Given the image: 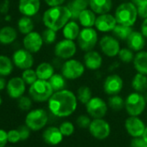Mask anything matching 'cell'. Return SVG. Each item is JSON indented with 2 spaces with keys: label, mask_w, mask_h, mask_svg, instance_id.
Here are the masks:
<instances>
[{
  "label": "cell",
  "mask_w": 147,
  "mask_h": 147,
  "mask_svg": "<svg viewBox=\"0 0 147 147\" xmlns=\"http://www.w3.org/2000/svg\"><path fill=\"white\" fill-rule=\"evenodd\" d=\"M21 77L23 78V80L24 81L26 85H29V86H30L31 84H33L35 82H36L38 80L36 72L32 67L24 69L22 73Z\"/></svg>",
  "instance_id": "obj_38"
},
{
  "label": "cell",
  "mask_w": 147,
  "mask_h": 147,
  "mask_svg": "<svg viewBox=\"0 0 147 147\" xmlns=\"http://www.w3.org/2000/svg\"><path fill=\"white\" fill-rule=\"evenodd\" d=\"M18 38V31L12 26H4L0 29V44L10 45Z\"/></svg>",
  "instance_id": "obj_25"
},
{
  "label": "cell",
  "mask_w": 147,
  "mask_h": 147,
  "mask_svg": "<svg viewBox=\"0 0 147 147\" xmlns=\"http://www.w3.org/2000/svg\"><path fill=\"white\" fill-rule=\"evenodd\" d=\"M131 88L135 92L145 93L147 91V76L137 73L131 80Z\"/></svg>",
  "instance_id": "obj_30"
},
{
  "label": "cell",
  "mask_w": 147,
  "mask_h": 147,
  "mask_svg": "<svg viewBox=\"0 0 147 147\" xmlns=\"http://www.w3.org/2000/svg\"><path fill=\"white\" fill-rule=\"evenodd\" d=\"M54 94V90L49 81L38 79L30 86L29 94L30 98L36 102H45Z\"/></svg>",
  "instance_id": "obj_4"
},
{
  "label": "cell",
  "mask_w": 147,
  "mask_h": 147,
  "mask_svg": "<svg viewBox=\"0 0 147 147\" xmlns=\"http://www.w3.org/2000/svg\"><path fill=\"white\" fill-rule=\"evenodd\" d=\"M6 85H7L6 80L4 78V76H0V91H3L5 88H6Z\"/></svg>",
  "instance_id": "obj_52"
},
{
  "label": "cell",
  "mask_w": 147,
  "mask_h": 147,
  "mask_svg": "<svg viewBox=\"0 0 147 147\" xmlns=\"http://www.w3.org/2000/svg\"><path fill=\"white\" fill-rule=\"evenodd\" d=\"M126 131L132 138L142 137L145 131V125L138 116H130L125 121Z\"/></svg>",
  "instance_id": "obj_18"
},
{
  "label": "cell",
  "mask_w": 147,
  "mask_h": 147,
  "mask_svg": "<svg viewBox=\"0 0 147 147\" xmlns=\"http://www.w3.org/2000/svg\"><path fill=\"white\" fill-rule=\"evenodd\" d=\"M77 52V44L75 41L69 39H62L56 42L54 48L55 55L61 60H68L73 58Z\"/></svg>",
  "instance_id": "obj_9"
},
{
  "label": "cell",
  "mask_w": 147,
  "mask_h": 147,
  "mask_svg": "<svg viewBox=\"0 0 147 147\" xmlns=\"http://www.w3.org/2000/svg\"><path fill=\"white\" fill-rule=\"evenodd\" d=\"M83 63L86 68L95 71L101 67L103 63V57L98 51L93 49L85 52L83 56Z\"/></svg>",
  "instance_id": "obj_20"
},
{
  "label": "cell",
  "mask_w": 147,
  "mask_h": 147,
  "mask_svg": "<svg viewBox=\"0 0 147 147\" xmlns=\"http://www.w3.org/2000/svg\"><path fill=\"white\" fill-rule=\"evenodd\" d=\"M99 42L98 30L90 28H83L81 30L80 35L77 38V45L79 49L84 52L93 50Z\"/></svg>",
  "instance_id": "obj_7"
},
{
  "label": "cell",
  "mask_w": 147,
  "mask_h": 147,
  "mask_svg": "<svg viewBox=\"0 0 147 147\" xmlns=\"http://www.w3.org/2000/svg\"><path fill=\"white\" fill-rule=\"evenodd\" d=\"M99 47L102 54L109 58L118 56L121 49L119 40L111 35L103 36L99 41Z\"/></svg>",
  "instance_id": "obj_10"
},
{
  "label": "cell",
  "mask_w": 147,
  "mask_h": 147,
  "mask_svg": "<svg viewBox=\"0 0 147 147\" xmlns=\"http://www.w3.org/2000/svg\"><path fill=\"white\" fill-rule=\"evenodd\" d=\"M49 84L51 85L54 92L60 91L65 89L67 85V79L61 75V74H54L51 78L49 80Z\"/></svg>",
  "instance_id": "obj_34"
},
{
  "label": "cell",
  "mask_w": 147,
  "mask_h": 147,
  "mask_svg": "<svg viewBox=\"0 0 147 147\" xmlns=\"http://www.w3.org/2000/svg\"><path fill=\"white\" fill-rule=\"evenodd\" d=\"M42 138L44 142L50 145H56L62 141L63 135L56 126H49L43 131Z\"/></svg>",
  "instance_id": "obj_22"
},
{
  "label": "cell",
  "mask_w": 147,
  "mask_h": 147,
  "mask_svg": "<svg viewBox=\"0 0 147 147\" xmlns=\"http://www.w3.org/2000/svg\"><path fill=\"white\" fill-rule=\"evenodd\" d=\"M132 62L137 73L147 76V51L141 50L137 52Z\"/></svg>",
  "instance_id": "obj_27"
},
{
  "label": "cell",
  "mask_w": 147,
  "mask_h": 147,
  "mask_svg": "<svg viewBox=\"0 0 147 147\" xmlns=\"http://www.w3.org/2000/svg\"><path fill=\"white\" fill-rule=\"evenodd\" d=\"M143 138H144V139L147 142V126H146V128H145V131H144V134H143V136H142Z\"/></svg>",
  "instance_id": "obj_53"
},
{
  "label": "cell",
  "mask_w": 147,
  "mask_h": 147,
  "mask_svg": "<svg viewBox=\"0 0 147 147\" xmlns=\"http://www.w3.org/2000/svg\"><path fill=\"white\" fill-rule=\"evenodd\" d=\"M144 98H145V100H146V102H147V91L145 92V94H144Z\"/></svg>",
  "instance_id": "obj_56"
},
{
  "label": "cell",
  "mask_w": 147,
  "mask_h": 147,
  "mask_svg": "<svg viewBox=\"0 0 147 147\" xmlns=\"http://www.w3.org/2000/svg\"><path fill=\"white\" fill-rule=\"evenodd\" d=\"M130 147H147V142L143 137L133 138L131 141Z\"/></svg>",
  "instance_id": "obj_44"
},
{
  "label": "cell",
  "mask_w": 147,
  "mask_h": 147,
  "mask_svg": "<svg viewBox=\"0 0 147 147\" xmlns=\"http://www.w3.org/2000/svg\"><path fill=\"white\" fill-rule=\"evenodd\" d=\"M12 61L14 65L22 70L30 68L34 65V56L33 54L27 49H17L13 55H12Z\"/></svg>",
  "instance_id": "obj_12"
},
{
  "label": "cell",
  "mask_w": 147,
  "mask_h": 147,
  "mask_svg": "<svg viewBox=\"0 0 147 147\" xmlns=\"http://www.w3.org/2000/svg\"><path fill=\"white\" fill-rule=\"evenodd\" d=\"M114 17L119 24L132 27L138 18V7L131 1L121 3L117 6Z\"/></svg>",
  "instance_id": "obj_3"
},
{
  "label": "cell",
  "mask_w": 147,
  "mask_h": 147,
  "mask_svg": "<svg viewBox=\"0 0 147 147\" xmlns=\"http://www.w3.org/2000/svg\"><path fill=\"white\" fill-rule=\"evenodd\" d=\"M126 44L129 49L134 52H139L146 46V38L140 31L133 30L126 40Z\"/></svg>",
  "instance_id": "obj_21"
},
{
  "label": "cell",
  "mask_w": 147,
  "mask_h": 147,
  "mask_svg": "<svg viewBox=\"0 0 147 147\" xmlns=\"http://www.w3.org/2000/svg\"><path fill=\"white\" fill-rule=\"evenodd\" d=\"M85 70L86 67L83 62L71 58L66 60L62 64L61 74L67 81H76L84 75Z\"/></svg>",
  "instance_id": "obj_5"
},
{
  "label": "cell",
  "mask_w": 147,
  "mask_h": 147,
  "mask_svg": "<svg viewBox=\"0 0 147 147\" xmlns=\"http://www.w3.org/2000/svg\"><path fill=\"white\" fill-rule=\"evenodd\" d=\"M67 6L71 12V19L76 21L80 13L89 8V0H70Z\"/></svg>",
  "instance_id": "obj_23"
},
{
  "label": "cell",
  "mask_w": 147,
  "mask_h": 147,
  "mask_svg": "<svg viewBox=\"0 0 147 147\" xmlns=\"http://www.w3.org/2000/svg\"><path fill=\"white\" fill-rule=\"evenodd\" d=\"M146 100L141 93L132 92L125 100V108L130 116H139L146 107Z\"/></svg>",
  "instance_id": "obj_6"
},
{
  "label": "cell",
  "mask_w": 147,
  "mask_h": 147,
  "mask_svg": "<svg viewBox=\"0 0 147 147\" xmlns=\"http://www.w3.org/2000/svg\"><path fill=\"white\" fill-rule=\"evenodd\" d=\"M6 91L11 99L18 100L24 94L26 91V83L22 77H12L7 82Z\"/></svg>",
  "instance_id": "obj_16"
},
{
  "label": "cell",
  "mask_w": 147,
  "mask_h": 147,
  "mask_svg": "<svg viewBox=\"0 0 147 147\" xmlns=\"http://www.w3.org/2000/svg\"><path fill=\"white\" fill-rule=\"evenodd\" d=\"M14 63L12 59L5 55H0V76H8L13 71Z\"/></svg>",
  "instance_id": "obj_31"
},
{
  "label": "cell",
  "mask_w": 147,
  "mask_h": 147,
  "mask_svg": "<svg viewBox=\"0 0 147 147\" xmlns=\"http://www.w3.org/2000/svg\"><path fill=\"white\" fill-rule=\"evenodd\" d=\"M42 36L43 42L45 44L50 45V44H53L54 42H55L56 38H57V31L49 29V28H46L42 31Z\"/></svg>",
  "instance_id": "obj_39"
},
{
  "label": "cell",
  "mask_w": 147,
  "mask_h": 147,
  "mask_svg": "<svg viewBox=\"0 0 147 147\" xmlns=\"http://www.w3.org/2000/svg\"><path fill=\"white\" fill-rule=\"evenodd\" d=\"M131 3H133L137 7L147 5V0H130Z\"/></svg>",
  "instance_id": "obj_51"
},
{
  "label": "cell",
  "mask_w": 147,
  "mask_h": 147,
  "mask_svg": "<svg viewBox=\"0 0 147 147\" xmlns=\"http://www.w3.org/2000/svg\"><path fill=\"white\" fill-rule=\"evenodd\" d=\"M81 32L80 24L76 20H70L62 29V35L64 38L69 40H77Z\"/></svg>",
  "instance_id": "obj_26"
},
{
  "label": "cell",
  "mask_w": 147,
  "mask_h": 147,
  "mask_svg": "<svg viewBox=\"0 0 147 147\" xmlns=\"http://www.w3.org/2000/svg\"><path fill=\"white\" fill-rule=\"evenodd\" d=\"M34 27H35V24L30 17L23 16L22 18H19L18 22V29L19 32L24 36L33 31Z\"/></svg>",
  "instance_id": "obj_32"
},
{
  "label": "cell",
  "mask_w": 147,
  "mask_h": 147,
  "mask_svg": "<svg viewBox=\"0 0 147 147\" xmlns=\"http://www.w3.org/2000/svg\"><path fill=\"white\" fill-rule=\"evenodd\" d=\"M2 102H3V100H2V97L0 96V106L2 105Z\"/></svg>",
  "instance_id": "obj_55"
},
{
  "label": "cell",
  "mask_w": 147,
  "mask_h": 147,
  "mask_svg": "<svg viewBox=\"0 0 147 147\" xmlns=\"http://www.w3.org/2000/svg\"><path fill=\"white\" fill-rule=\"evenodd\" d=\"M123 87L124 81L117 74H111L107 76L103 82V90L109 96L119 94L122 91Z\"/></svg>",
  "instance_id": "obj_14"
},
{
  "label": "cell",
  "mask_w": 147,
  "mask_h": 147,
  "mask_svg": "<svg viewBox=\"0 0 147 147\" xmlns=\"http://www.w3.org/2000/svg\"><path fill=\"white\" fill-rule=\"evenodd\" d=\"M59 129L63 136L68 137V136L72 135L74 133V131H75V125H74L73 123H71L70 121H64L60 125Z\"/></svg>",
  "instance_id": "obj_41"
},
{
  "label": "cell",
  "mask_w": 147,
  "mask_h": 147,
  "mask_svg": "<svg viewBox=\"0 0 147 147\" xmlns=\"http://www.w3.org/2000/svg\"><path fill=\"white\" fill-rule=\"evenodd\" d=\"M7 133H8V141L10 143L16 144L21 140V137H20V134H19V131L18 129L17 130H10L9 131H7Z\"/></svg>",
  "instance_id": "obj_43"
},
{
  "label": "cell",
  "mask_w": 147,
  "mask_h": 147,
  "mask_svg": "<svg viewBox=\"0 0 147 147\" xmlns=\"http://www.w3.org/2000/svg\"><path fill=\"white\" fill-rule=\"evenodd\" d=\"M8 147H12V146H8Z\"/></svg>",
  "instance_id": "obj_57"
},
{
  "label": "cell",
  "mask_w": 147,
  "mask_h": 147,
  "mask_svg": "<svg viewBox=\"0 0 147 147\" xmlns=\"http://www.w3.org/2000/svg\"><path fill=\"white\" fill-rule=\"evenodd\" d=\"M71 20V12L67 5L49 7L42 15V23L46 28L59 31Z\"/></svg>",
  "instance_id": "obj_2"
},
{
  "label": "cell",
  "mask_w": 147,
  "mask_h": 147,
  "mask_svg": "<svg viewBox=\"0 0 147 147\" xmlns=\"http://www.w3.org/2000/svg\"><path fill=\"white\" fill-rule=\"evenodd\" d=\"M41 8V0H19L18 11L23 16L34 17Z\"/></svg>",
  "instance_id": "obj_19"
},
{
  "label": "cell",
  "mask_w": 147,
  "mask_h": 147,
  "mask_svg": "<svg viewBox=\"0 0 147 147\" xmlns=\"http://www.w3.org/2000/svg\"><path fill=\"white\" fill-rule=\"evenodd\" d=\"M5 20L7 21V22H9L10 20H11V17L10 15H5Z\"/></svg>",
  "instance_id": "obj_54"
},
{
  "label": "cell",
  "mask_w": 147,
  "mask_h": 147,
  "mask_svg": "<svg viewBox=\"0 0 147 147\" xmlns=\"http://www.w3.org/2000/svg\"><path fill=\"white\" fill-rule=\"evenodd\" d=\"M36 72L38 79L49 81L51 78V76L55 74V68L51 63L43 61V62H41L36 67Z\"/></svg>",
  "instance_id": "obj_29"
},
{
  "label": "cell",
  "mask_w": 147,
  "mask_h": 147,
  "mask_svg": "<svg viewBox=\"0 0 147 147\" xmlns=\"http://www.w3.org/2000/svg\"><path fill=\"white\" fill-rule=\"evenodd\" d=\"M91 118L89 115L82 114L76 119V124L81 128H88L91 124Z\"/></svg>",
  "instance_id": "obj_42"
},
{
  "label": "cell",
  "mask_w": 147,
  "mask_h": 147,
  "mask_svg": "<svg viewBox=\"0 0 147 147\" xmlns=\"http://www.w3.org/2000/svg\"><path fill=\"white\" fill-rule=\"evenodd\" d=\"M8 142L7 131L4 129H0V147H5Z\"/></svg>",
  "instance_id": "obj_46"
},
{
  "label": "cell",
  "mask_w": 147,
  "mask_h": 147,
  "mask_svg": "<svg viewBox=\"0 0 147 147\" xmlns=\"http://www.w3.org/2000/svg\"><path fill=\"white\" fill-rule=\"evenodd\" d=\"M97 14L94 12L90 8L86 9L82 11L78 18V22L80 25H82L83 28H90V27H94L95 21L97 18Z\"/></svg>",
  "instance_id": "obj_28"
},
{
  "label": "cell",
  "mask_w": 147,
  "mask_h": 147,
  "mask_svg": "<svg viewBox=\"0 0 147 147\" xmlns=\"http://www.w3.org/2000/svg\"><path fill=\"white\" fill-rule=\"evenodd\" d=\"M49 115L46 110L36 108L30 110L25 117V125L31 131H39L48 123Z\"/></svg>",
  "instance_id": "obj_8"
},
{
  "label": "cell",
  "mask_w": 147,
  "mask_h": 147,
  "mask_svg": "<svg viewBox=\"0 0 147 147\" xmlns=\"http://www.w3.org/2000/svg\"><path fill=\"white\" fill-rule=\"evenodd\" d=\"M44 42L42 40V34L38 33L37 31H31L30 33L24 36L23 39V45L25 49L31 52L32 54H36L39 52Z\"/></svg>",
  "instance_id": "obj_15"
},
{
  "label": "cell",
  "mask_w": 147,
  "mask_h": 147,
  "mask_svg": "<svg viewBox=\"0 0 147 147\" xmlns=\"http://www.w3.org/2000/svg\"><path fill=\"white\" fill-rule=\"evenodd\" d=\"M11 2L10 0H4V1L0 5V13L3 15H7L10 10Z\"/></svg>",
  "instance_id": "obj_47"
},
{
  "label": "cell",
  "mask_w": 147,
  "mask_h": 147,
  "mask_svg": "<svg viewBox=\"0 0 147 147\" xmlns=\"http://www.w3.org/2000/svg\"><path fill=\"white\" fill-rule=\"evenodd\" d=\"M138 17L142 19L147 18V5L138 7Z\"/></svg>",
  "instance_id": "obj_49"
},
{
  "label": "cell",
  "mask_w": 147,
  "mask_h": 147,
  "mask_svg": "<svg viewBox=\"0 0 147 147\" xmlns=\"http://www.w3.org/2000/svg\"><path fill=\"white\" fill-rule=\"evenodd\" d=\"M118 57L119 59V61L125 64H129L131 62L133 61L135 55H134V51H132L131 49L127 48H122L120 49Z\"/></svg>",
  "instance_id": "obj_37"
},
{
  "label": "cell",
  "mask_w": 147,
  "mask_h": 147,
  "mask_svg": "<svg viewBox=\"0 0 147 147\" xmlns=\"http://www.w3.org/2000/svg\"><path fill=\"white\" fill-rule=\"evenodd\" d=\"M89 8L98 15L110 13L113 9V0H89Z\"/></svg>",
  "instance_id": "obj_24"
},
{
  "label": "cell",
  "mask_w": 147,
  "mask_h": 147,
  "mask_svg": "<svg viewBox=\"0 0 147 147\" xmlns=\"http://www.w3.org/2000/svg\"><path fill=\"white\" fill-rule=\"evenodd\" d=\"M18 100V106L22 111H24V112L30 111V109L32 107V100H33L30 98V96L23 95L22 97H20Z\"/></svg>",
  "instance_id": "obj_40"
},
{
  "label": "cell",
  "mask_w": 147,
  "mask_h": 147,
  "mask_svg": "<svg viewBox=\"0 0 147 147\" xmlns=\"http://www.w3.org/2000/svg\"><path fill=\"white\" fill-rule=\"evenodd\" d=\"M88 129L91 135L99 140L106 139L111 133L110 125L103 119H94Z\"/></svg>",
  "instance_id": "obj_13"
},
{
  "label": "cell",
  "mask_w": 147,
  "mask_h": 147,
  "mask_svg": "<svg viewBox=\"0 0 147 147\" xmlns=\"http://www.w3.org/2000/svg\"><path fill=\"white\" fill-rule=\"evenodd\" d=\"M118 24L114 15L111 13H106L99 15L96 18L94 28L101 33L112 32L115 26Z\"/></svg>",
  "instance_id": "obj_17"
},
{
  "label": "cell",
  "mask_w": 147,
  "mask_h": 147,
  "mask_svg": "<svg viewBox=\"0 0 147 147\" xmlns=\"http://www.w3.org/2000/svg\"><path fill=\"white\" fill-rule=\"evenodd\" d=\"M132 31H133L132 27L118 24L113 29V30L112 31V33L117 39L120 41H126Z\"/></svg>",
  "instance_id": "obj_33"
},
{
  "label": "cell",
  "mask_w": 147,
  "mask_h": 147,
  "mask_svg": "<svg viewBox=\"0 0 147 147\" xmlns=\"http://www.w3.org/2000/svg\"><path fill=\"white\" fill-rule=\"evenodd\" d=\"M108 107L113 111H120L125 107V100L119 94L111 95L108 98Z\"/></svg>",
  "instance_id": "obj_36"
},
{
  "label": "cell",
  "mask_w": 147,
  "mask_h": 147,
  "mask_svg": "<svg viewBox=\"0 0 147 147\" xmlns=\"http://www.w3.org/2000/svg\"><path fill=\"white\" fill-rule=\"evenodd\" d=\"M140 32L147 39V18L143 20V22L141 24V26H140Z\"/></svg>",
  "instance_id": "obj_50"
},
{
  "label": "cell",
  "mask_w": 147,
  "mask_h": 147,
  "mask_svg": "<svg viewBox=\"0 0 147 147\" xmlns=\"http://www.w3.org/2000/svg\"><path fill=\"white\" fill-rule=\"evenodd\" d=\"M76 97L78 101H80L83 105H86L93 97L92 89L88 86H81L77 89Z\"/></svg>",
  "instance_id": "obj_35"
},
{
  "label": "cell",
  "mask_w": 147,
  "mask_h": 147,
  "mask_svg": "<svg viewBox=\"0 0 147 147\" xmlns=\"http://www.w3.org/2000/svg\"><path fill=\"white\" fill-rule=\"evenodd\" d=\"M20 137H21V140H26L30 138V129L25 125H21L18 129Z\"/></svg>",
  "instance_id": "obj_45"
},
{
  "label": "cell",
  "mask_w": 147,
  "mask_h": 147,
  "mask_svg": "<svg viewBox=\"0 0 147 147\" xmlns=\"http://www.w3.org/2000/svg\"><path fill=\"white\" fill-rule=\"evenodd\" d=\"M85 106L88 114L93 119H103L108 110V104L100 97H92Z\"/></svg>",
  "instance_id": "obj_11"
},
{
  "label": "cell",
  "mask_w": 147,
  "mask_h": 147,
  "mask_svg": "<svg viewBox=\"0 0 147 147\" xmlns=\"http://www.w3.org/2000/svg\"><path fill=\"white\" fill-rule=\"evenodd\" d=\"M78 106L76 94L67 89L54 92L48 100L50 113L59 118L68 117L76 112Z\"/></svg>",
  "instance_id": "obj_1"
},
{
  "label": "cell",
  "mask_w": 147,
  "mask_h": 147,
  "mask_svg": "<svg viewBox=\"0 0 147 147\" xmlns=\"http://www.w3.org/2000/svg\"><path fill=\"white\" fill-rule=\"evenodd\" d=\"M44 2L49 7H54V6L63 5V4L66 2V0H44Z\"/></svg>",
  "instance_id": "obj_48"
}]
</instances>
